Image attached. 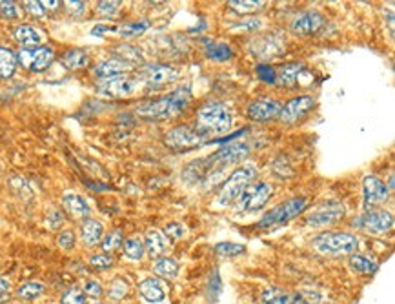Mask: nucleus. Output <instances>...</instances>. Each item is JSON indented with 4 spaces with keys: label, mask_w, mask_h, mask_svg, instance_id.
Masks as SVG:
<instances>
[{
    "label": "nucleus",
    "mask_w": 395,
    "mask_h": 304,
    "mask_svg": "<svg viewBox=\"0 0 395 304\" xmlns=\"http://www.w3.org/2000/svg\"><path fill=\"white\" fill-rule=\"evenodd\" d=\"M273 197V186L270 183H261L257 184H249L245 190V193L237 199V211H246V213H251V211H257L261 208H264L270 202V199Z\"/></svg>",
    "instance_id": "nucleus-6"
},
{
    "label": "nucleus",
    "mask_w": 395,
    "mask_h": 304,
    "mask_svg": "<svg viewBox=\"0 0 395 304\" xmlns=\"http://www.w3.org/2000/svg\"><path fill=\"white\" fill-rule=\"evenodd\" d=\"M44 291H46V286H44L42 282L28 281V282H24L19 290H17V297L24 301H33V299H38Z\"/></svg>",
    "instance_id": "nucleus-30"
},
{
    "label": "nucleus",
    "mask_w": 395,
    "mask_h": 304,
    "mask_svg": "<svg viewBox=\"0 0 395 304\" xmlns=\"http://www.w3.org/2000/svg\"><path fill=\"white\" fill-rule=\"evenodd\" d=\"M169 246V241L166 239V235L157 228H151L148 229L146 235H144V250L148 252V255L151 257H162L166 253Z\"/></svg>",
    "instance_id": "nucleus-21"
},
{
    "label": "nucleus",
    "mask_w": 395,
    "mask_h": 304,
    "mask_svg": "<svg viewBox=\"0 0 395 304\" xmlns=\"http://www.w3.org/2000/svg\"><path fill=\"white\" fill-rule=\"evenodd\" d=\"M84 295H88V297H91V299H99V297H102V286L99 284V282L95 281H88L84 286Z\"/></svg>",
    "instance_id": "nucleus-46"
},
{
    "label": "nucleus",
    "mask_w": 395,
    "mask_h": 304,
    "mask_svg": "<svg viewBox=\"0 0 395 304\" xmlns=\"http://www.w3.org/2000/svg\"><path fill=\"white\" fill-rule=\"evenodd\" d=\"M302 70H304V64L302 62H290V64H284L281 70L275 73V82H279L284 88H293V86L299 82V77H301Z\"/></svg>",
    "instance_id": "nucleus-25"
},
{
    "label": "nucleus",
    "mask_w": 395,
    "mask_h": 304,
    "mask_svg": "<svg viewBox=\"0 0 395 304\" xmlns=\"http://www.w3.org/2000/svg\"><path fill=\"white\" fill-rule=\"evenodd\" d=\"M323 26H325V17L313 10L302 11V13L295 15V19L292 20V31L301 37H308V35L320 31Z\"/></svg>",
    "instance_id": "nucleus-17"
},
{
    "label": "nucleus",
    "mask_w": 395,
    "mask_h": 304,
    "mask_svg": "<svg viewBox=\"0 0 395 304\" xmlns=\"http://www.w3.org/2000/svg\"><path fill=\"white\" fill-rule=\"evenodd\" d=\"M17 61L22 64L28 71L33 73H42L55 61V52L49 46H38V47H20L17 53Z\"/></svg>",
    "instance_id": "nucleus-8"
},
{
    "label": "nucleus",
    "mask_w": 395,
    "mask_h": 304,
    "mask_svg": "<svg viewBox=\"0 0 395 304\" xmlns=\"http://www.w3.org/2000/svg\"><path fill=\"white\" fill-rule=\"evenodd\" d=\"M24 10L28 11L31 17H35V19H44L47 13V11L42 8V4H40V2H35V0H28V2H24Z\"/></svg>",
    "instance_id": "nucleus-45"
},
{
    "label": "nucleus",
    "mask_w": 395,
    "mask_h": 304,
    "mask_svg": "<svg viewBox=\"0 0 395 304\" xmlns=\"http://www.w3.org/2000/svg\"><path fill=\"white\" fill-rule=\"evenodd\" d=\"M88 304H102V303H99V301H91V303H88Z\"/></svg>",
    "instance_id": "nucleus-52"
},
{
    "label": "nucleus",
    "mask_w": 395,
    "mask_h": 304,
    "mask_svg": "<svg viewBox=\"0 0 395 304\" xmlns=\"http://www.w3.org/2000/svg\"><path fill=\"white\" fill-rule=\"evenodd\" d=\"M90 264L95 270H109L113 266V257L109 253H97L90 259Z\"/></svg>",
    "instance_id": "nucleus-40"
},
{
    "label": "nucleus",
    "mask_w": 395,
    "mask_h": 304,
    "mask_svg": "<svg viewBox=\"0 0 395 304\" xmlns=\"http://www.w3.org/2000/svg\"><path fill=\"white\" fill-rule=\"evenodd\" d=\"M123 243V231H121V229H113L108 235H104L102 241H100V248H102L104 253H111L121 248Z\"/></svg>",
    "instance_id": "nucleus-35"
},
{
    "label": "nucleus",
    "mask_w": 395,
    "mask_h": 304,
    "mask_svg": "<svg viewBox=\"0 0 395 304\" xmlns=\"http://www.w3.org/2000/svg\"><path fill=\"white\" fill-rule=\"evenodd\" d=\"M64 4V8H66L68 13L71 15V17H80V15H84L86 11V2H62Z\"/></svg>",
    "instance_id": "nucleus-47"
},
{
    "label": "nucleus",
    "mask_w": 395,
    "mask_h": 304,
    "mask_svg": "<svg viewBox=\"0 0 395 304\" xmlns=\"http://www.w3.org/2000/svg\"><path fill=\"white\" fill-rule=\"evenodd\" d=\"M192 102V91L189 88H180L171 91L169 95L159 97L155 100L142 104L141 108L137 109V115L146 121H168L188 108V104Z\"/></svg>",
    "instance_id": "nucleus-1"
},
{
    "label": "nucleus",
    "mask_w": 395,
    "mask_h": 304,
    "mask_svg": "<svg viewBox=\"0 0 395 304\" xmlns=\"http://www.w3.org/2000/svg\"><path fill=\"white\" fill-rule=\"evenodd\" d=\"M313 248L325 255H353L359 250V239L346 231H326L316 237Z\"/></svg>",
    "instance_id": "nucleus-4"
},
{
    "label": "nucleus",
    "mask_w": 395,
    "mask_h": 304,
    "mask_svg": "<svg viewBox=\"0 0 395 304\" xmlns=\"http://www.w3.org/2000/svg\"><path fill=\"white\" fill-rule=\"evenodd\" d=\"M62 304H86V295L80 288H71L62 295Z\"/></svg>",
    "instance_id": "nucleus-41"
},
{
    "label": "nucleus",
    "mask_w": 395,
    "mask_h": 304,
    "mask_svg": "<svg viewBox=\"0 0 395 304\" xmlns=\"http://www.w3.org/2000/svg\"><path fill=\"white\" fill-rule=\"evenodd\" d=\"M344 213H346V210L341 202H328V204H320V206H316L313 210L308 211L304 220L306 225L311 226V228H323V226L339 222L344 217Z\"/></svg>",
    "instance_id": "nucleus-12"
},
{
    "label": "nucleus",
    "mask_w": 395,
    "mask_h": 304,
    "mask_svg": "<svg viewBox=\"0 0 395 304\" xmlns=\"http://www.w3.org/2000/svg\"><path fill=\"white\" fill-rule=\"evenodd\" d=\"M257 73H259L261 79L266 80V82H275V71H273L268 64L257 66Z\"/></svg>",
    "instance_id": "nucleus-48"
},
{
    "label": "nucleus",
    "mask_w": 395,
    "mask_h": 304,
    "mask_svg": "<svg viewBox=\"0 0 395 304\" xmlns=\"http://www.w3.org/2000/svg\"><path fill=\"white\" fill-rule=\"evenodd\" d=\"M56 244H59L62 250H66V252L73 250L77 244L75 231H73V229H62L59 237H56Z\"/></svg>",
    "instance_id": "nucleus-39"
},
{
    "label": "nucleus",
    "mask_w": 395,
    "mask_h": 304,
    "mask_svg": "<svg viewBox=\"0 0 395 304\" xmlns=\"http://www.w3.org/2000/svg\"><path fill=\"white\" fill-rule=\"evenodd\" d=\"M13 38L22 47L44 46V33L31 24H20L13 29Z\"/></svg>",
    "instance_id": "nucleus-20"
},
{
    "label": "nucleus",
    "mask_w": 395,
    "mask_h": 304,
    "mask_svg": "<svg viewBox=\"0 0 395 304\" xmlns=\"http://www.w3.org/2000/svg\"><path fill=\"white\" fill-rule=\"evenodd\" d=\"M306 208V199L304 197H293L288 201L281 202L277 206H273L261 217L259 226L261 228H272V226L284 225L288 220L295 219L299 213H302Z\"/></svg>",
    "instance_id": "nucleus-5"
},
{
    "label": "nucleus",
    "mask_w": 395,
    "mask_h": 304,
    "mask_svg": "<svg viewBox=\"0 0 395 304\" xmlns=\"http://www.w3.org/2000/svg\"><path fill=\"white\" fill-rule=\"evenodd\" d=\"M123 252L130 261H141L144 257V241L141 237H127L123 243Z\"/></svg>",
    "instance_id": "nucleus-29"
},
{
    "label": "nucleus",
    "mask_w": 395,
    "mask_h": 304,
    "mask_svg": "<svg viewBox=\"0 0 395 304\" xmlns=\"http://www.w3.org/2000/svg\"><path fill=\"white\" fill-rule=\"evenodd\" d=\"M255 177H257V168H255L254 164H245V166L237 168L230 177L226 178V183L222 184L219 197H217V204L219 206H230V204H233L245 193L246 188L254 183Z\"/></svg>",
    "instance_id": "nucleus-3"
},
{
    "label": "nucleus",
    "mask_w": 395,
    "mask_h": 304,
    "mask_svg": "<svg viewBox=\"0 0 395 304\" xmlns=\"http://www.w3.org/2000/svg\"><path fill=\"white\" fill-rule=\"evenodd\" d=\"M204 141H206V135L203 131L192 126H175L166 131L164 135V144L177 151H186L197 148V146H203Z\"/></svg>",
    "instance_id": "nucleus-7"
},
{
    "label": "nucleus",
    "mask_w": 395,
    "mask_h": 304,
    "mask_svg": "<svg viewBox=\"0 0 395 304\" xmlns=\"http://www.w3.org/2000/svg\"><path fill=\"white\" fill-rule=\"evenodd\" d=\"M139 294H141L142 299L150 304L162 303V301L166 299L164 286H162V282H160L159 279H155V277L144 279V281L139 284Z\"/></svg>",
    "instance_id": "nucleus-22"
},
{
    "label": "nucleus",
    "mask_w": 395,
    "mask_h": 304,
    "mask_svg": "<svg viewBox=\"0 0 395 304\" xmlns=\"http://www.w3.org/2000/svg\"><path fill=\"white\" fill-rule=\"evenodd\" d=\"M40 4H42L44 10L49 11V10H56V8H61L62 2H59V0H44V2H40Z\"/></svg>",
    "instance_id": "nucleus-50"
},
{
    "label": "nucleus",
    "mask_w": 395,
    "mask_h": 304,
    "mask_svg": "<svg viewBox=\"0 0 395 304\" xmlns=\"http://www.w3.org/2000/svg\"><path fill=\"white\" fill-rule=\"evenodd\" d=\"M144 86L173 84L180 79V71L169 64H146L139 70V77Z\"/></svg>",
    "instance_id": "nucleus-9"
},
{
    "label": "nucleus",
    "mask_w": 395,
    "mask_h": 304,
    "mask_svg": "<svg viewBox=\"0 0 395 304\" xmlns=\"http://www.w3.org/2000/svg\"><path fill=\"white\" fill-rule=\"evenodd\" d=\"M282 102L277 98H257L254 102H249L248 109H246V115H248L249 121L254 122H270V121H277L279 115H281Z\"/></svg>",
    "instance_id": "nucleus-13"
},
{
    "label": "nucleus",
    "mask_w": 395,
    "mask_h": 304,
    "mask_svg": "<svg viewBox=\"0 0 395 304\" xmlns=\"http://www.w3.org/2000/svg\"><path fill=\"white\" fill-rule=\"evenodd\" d=\"M237 29H248V31H255V29L261 28V22L259 20H249V22H242V24H237L235 26Z\"/></svg>",
    "instance_id": "nucleus-49"
},
{
    "label": "nucleus",
    "mask_w": 395,
    "mask_h": 304,
    "mask_svg": "<svg viewBox=\"0 0 395 304\" xmlns=\"http://www.w3.org/2000/svg\"><path fill=\"white\" fill-rule=\"evenodd\" d=\"M62 208H64V211H68L71 217H75V219H88L91 211L88 201H86L80 193L75 192H66L62 195Z\"/></svg>",
    "instance_id": "nucleus-19"
},
{
    "label": "nucleus",
    "mask_w": 395,
    "mask_h": 304,
    "mask_svg": "<svg viewBox=\"0 0 395 304\" xmlns=\"http://www.w3.org/2000/svg\"><path fill=\"white\" fill-rule=\"evenodd\" d=\"M353 226L366 234L381 235L394 228V215L386 210H370L362 217L355 219Z\"/></svg>",
    "instance_id": "nucleus-11"
},
{
    "label": "nucleus",
    "mask_w": 395,
    "mask_h": 304,
    "mask_svg": "<svg viewBox=\"0 0 395 304\" xmlns=\"http://www.w3.org/2000/svg\"><path fill=\"white\" fill-rule=\"evenodd\" d=\"M133 70V64L126 62L124 59L117 56V59H106V61H100L99 64L93 68V75L99 80L113 79V77H121L126 75Z\"/></svg>",
    "instance_id": "nucleus-18"
},
{
    "label": "nucleus",
    "mask_w": 395,
    "mask_h": 304,
    "mask_svg": "<svg viewBox=\"0 0 395 304\" xmlns=\"http://www.w3.org/2000/svg\"><path fill=\"white\" fill-rule=\"evenodd\" d=\"M162 234L166 235V239L179 241V239H183L184 235H186V228H184L180 222H169V225L164 228V231H162Z\"/></svg>",
    "instance_id": "nucleus-42"
},
{
    "label": "nucleus",
    "mask_w": 395,
    "mask_h": 304,
    "mask_svg": "<svg viewBox=\"0 0 395 304\" xmlns=\"http://www.w3.org/2000/svg\"><path fill=\"white\" fill-rule=\"evenodd\" d=\"M261 303L263 304H306L301 295L290 294L281 288H268L261 295Z\"/></svg>",
    "instance_id": "nucleus-24"
},
{
    "label": "nucleus",
    "mask_w": 395,
    "mask_h": 304,
    "mask_svg": "<svg viewBox=\"0 0 395 304\" xmlns=\"http://www.w3.org/2000/svg\"><path fill=\"white\" fill-rule=\"evenodd\" d=\"M153 272L162 279H173L179 273V264L171 257H159L153 262Z\"/></svg>",
    "instance_id": "nucleus-28"
},
{
    "label": "nucleus",
    "mask_w": 395,
    "mask_h": 304,
    "mask_svg": "<svg viewBox=\"0 0 395 304\" xmlns=\"http://www.w3.org/2000/svg\"><path fill=\"white\" fill-rule=\"evenodd\" d=\"M206 56L213 62H226L233 56V52L228 44H210L206 47Z\"/></svg>",
    "instance_id": "nucleus-33"
},
{
    "label": "nucleus",
    "mask_w": 395,
    "mask_h": 304,
    "mask_svg": "<svg viewBox=\"0 0 395 304\" xmlns=\"http://www.w3.org/2000/svg\"><path fill=\"white\" fill-rule=\"evenodd\" d=\"M104 237V226L97 219H84L80 225V239L86 246H97Z\"/></svg>",
    "instance_id": "nucleus-23"
},
{
    "label": "nucleus",
    "mask_w": 395,
    "mask_h": 304,
    "mask_svg": "<svg viewBox=\"0 0 395 304\" xmlns=\"http://www.w3.org/2000/svg\"><path fill=\"white\" fill-rule=\"evenodd\" d=\"M249 50L259 59H272L284 50V40L277 33H264L251 38Z\"/></svg>",
    "instance_id": "nucleus-15"
},
{
    "label": "nucleus",
    "mask_w": 395,
    "mask_h": 304,
    "mask_svg": "<svg viewBox=\"0 0 395 304\" xmlns=\"http://www.w3.org/2000/svg\"><path fill=\"white\" fill-rule=\"evenodd\" d=\"M121 10V2H99L97 4V11H99V15H102V17H115V13Z\"/></svg>",
    "instance_id": "nucleus-44"
},
{
    "label": "nucleus",
    "mask_w": 395,
    "mask_h": 304,
    "mask_svg": "<svg viewBox=\"0 0 395 304\" xmlns=\"http://www.w3.org/2000/svg\"><path fill=\"white\" fill-rule=\"evenodd\" d=\"M150 28V22L146 20H141V22H133V24H126L123 28H118V35H123V37H137V35H142V33L146 31Z\"/></svg>",
    "instance_id": "nucleus-37"
},
{
    "label": "nucleus",
    "mask_w": 395,
    "mask_h": 304,
    "mask_svg": "<svg viewBox=\"0 0 395 304\" xmlns=\"http://www.w3.org/2000/svg\"><path fill=\"white\" fill-rule=\"evenodd\" d=\"M233 126V115L222 102H208L197 112V130L204 135L210 133H228Z\"/></svg>",
    "instance_id": "nucleus-2"
},
{
    "label": "nucleus",
    "mask_w": 395,
    "mask_h": 304,
    "mask_svg": "<svg viewBox=\"0 0 395 304\" xmlns=\"http://www.w3.org/2000/svg\"><path fill=\"white\" fill-rule=\"evenodd\" d=\"M313 108H316V98L310 97V95H299V97L288 100L286 104H282L279 121L284 122V124H293V122L301 121Z\"/></svg>",
    "instance_id": "nucleus-14"
},
{
    "label": "nucleus",
    "mask_w": 395,
    "mask_h": 304,
    "mask_svg": "<svg viewBox=\"0 0 395 304\" xmlns=\"http://www.w3.org/2000/svg\"><path fill=\"white\" fill-rule=\"evenodd\" d=\"M127 294H130V284H127L126 279L115 277L108 288V299L113 301V303H118V301H123L124 297H127Z\"/></svg>",
    "instance_id": "nucleus-31"
},
{
    "label": "nucleus",
    "mask_w": 395,
    "mask_h": 304,
    "mask_svg": "<svg viewBox=\"0 0 395 304\" xmlns=\"http://www.w3.org/2000/svg\"><path fill=\"white\" fill-rule=\"evenodd\" d=\"M46 222L49 229H59L62 226V222H64V213L59 208H52V210L47 211Z\"/></svg>",
    "instance_id": "nucleus-43"
},
{
    "label": "nucleus",
    "mask_w": 395,
    "mask_h": 304,
    "mask_svg": "<svg viewBox=\"0 0 395 304\" xmlns=\"http://www.w3.org/2000/svg\"><path fill=\"white\" fill-rule=\"evenodd\" d=\"M11 290V282L6 277H0V295L8 294Z\"/></svg>",
    "instance_id": "nucleus-51"
},
{
    "label": "nucleus",
    "mask_w": 395,
    "mask_h": 304,
    "mask_svg": "<svg viewBox=\"0 0 395 304\" xmlns=\"http://www.w3.org/2000/svg\"><path fill=\"white\" fill-rule=\"evenodd\" d=\"M0 15H2L6 20L20 19L19 4H17V2H11V0H0Z\"/></svg>",
    "instance_id": "nucleus-38"
},
{
    "label": "nucleus",
    "mask_w": 395,
    "mask_h": 304,
    "mask_svg": "<svg viewBox=\"0 0 395 304\" xmlns=\"http://www.w3.org/2000/svg\"><path fill=\"white\" fill-rule=\"evenodd\" d=\"M350 268H352L353 272L364 273V275H368V273L375 272V270H377V262L370 261V259L364 257V255L353 253L352 257H350Z\"/></svg>",
    "instance_id": "nucleus-32"
},
{
    "label": "nucleus",
    "mask_w": 395,
    "mask_h": 304,
    "mask_svg": "<svg viewBox=\"0 0 395 304\" xmlns=\"http://www.w3.org/2000/svg\"><path fill=\"white\" fill-rule=\"evenodd\" d=\"M215 252L221 257H235V255H242L246 252V246L235 243H221L215 246Z\"/></svg>",
    "instance_id": "nucleus-36"
},
{
    "label": "nucleus",
    "mask_w": 395,
    "mask_h": 304,
    "mask_svg": "<svg viewBox=\"0 0 395 304\" xmlns=\"http://www.w3.org/2000/svg\"><path fill=\"white\" fill-rule=\"evenodd\" d=\"M362 192H364V204L368 208L385 204L390 199V188L382 183L381 178L375 175H366L362 178Z\"/></svg>",
    "instance_id": "nucleus-16"
},
{
    "label": "nucleus",
    "mask_w": 395,
    "mask_h": 304,
    "mask_svg": "<svg viewBox=\"0 0 395 304\" xmlns=\"http://www.w3.org/2000/svg\"><path fill=\"white\" fill-rule=\"evenodd\" d=\"M228 6L237 13H255V11L263 10L266 2L263 0H230Z\"/></svg>",
    "instance_id": "nucleus-34"
},
{
    "label": "nucleus",
    "mask_w": 395,
    "mask_h": 304,
    "mask_svg": "<svg viewBox=\"0 0 395 304\" xmlns=\"http://www.w3.org/2000/svg\"><path fill=\"white\" fill-rule=\"evenodd\" d=\"M61 64L70 71L82 70V68L90 64V55L82 47H73V50H70V52H66L61 56Z\"/></svg>",
    "instance_id": "nucleus-26"
},
{
    "label": "nucleus",
    "mask_w": 395,
    "mask_h": 304,
    "mask_svg": "<svg viewBox=\"0 0 395 304\" xmlns=\"http://www.w3.org/2000/svg\"><path fill=\"white\" fill-rule=\"evenodd\" d=\"M17 66H19L17 53L11 52L10 47L0 46V79H11L15 75V71H17Z\"/></svg>",
    "instance_id": "nucleus-27"
},
{
    "label": "nucleus",
    "mask_w": 395,
    "mask_h": 304,
    "mask_svg": "<svg viewBox=\"0 0 395 304\" xmlns=\"http://www.w3.org/2000/svg\"><path fill=\"white\" fill-rule=\"evenodd\" d=\"M100 93L109 95V97H132V95L139 93L142 88L146 86L142 84L141 80L137 77H113V79H106V80H99L97 84Z\"/></svg>",
    "instance_id": "nucleus-10"
}]
</instances>
